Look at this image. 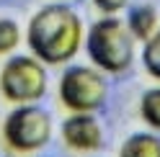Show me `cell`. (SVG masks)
I'll return each instance as SVG.
<instances>
[{
    "mask_svg": "<svg viewBox=\"0 0 160 157\" xmlns=\"http://www.w3.org/2000/svg\"><path fill=\"white\" fill-rule=\"evenodd\" d=\"M26 44L42 64H65L83 46V21L65 3L44 5L28 21Z\"/></svg>",
    "mask_w": 160,
    "mask_h": 157,
    "instance_id": "6da1fadb",
    "label": "cell"
},
{
    "mask_svg": "<svg viewBox=\"0 0 160 157\" xmlns=\"http://www.w3.org/2000/svg\"><path fill=\"white\" fill-rule=\"evenodd\" d=\"M142 64H145L147 75H152L155 80H160V28L142 46Z\"/></svg>",
    "mask_w": 160,
    "mask_h": 157,
    "instance_id": "30bf717a",
    "label": "cell"
},
{
    "mask_svg": "<svg viewBox=\"0 0 160 157\" xmlns=\"http://www.w3.org/2000/svg\"><path fill=\"white\" fill-rule=\"evenodd\" d=\"M93 3H96V8H98L101 13H106V16H116L119 11H124V8H127L129 0H93Z\"/></svg>",
    "mask_w": 160,
    "mask_h": 157,
    "instance_id": "7c38bea8",
    "label": "cell"
},
{
    "mask_svg": "<svg viewBox=\"0 0 160 157\" xmlns=\"http://www.w3.org/2000/svg\"><path fill=\"white\" fill-rule=\"evenodd\" d=\"M119 157H160V139L150 131L129 134L119 150Z\"/></svg>",
    "mask_w": 160,
    "mask_h": 157,
    "instance_id": "ba28073f",
    "label": "cell"
},
{
    "mask_svg": "<svg viewBox=\"0 0 160 157\" xmlns=\"http://www.w3.org/2000/svg\"><path fill=\"white\" fill-rule=\"evenodd\" d=\"M139 113L150 129L160 131V88H150L139 98Z\"/></svg>",
    "mask_w": 160,
    "mask_h": 157,
    "instance_id": "9c48e42d",
    "label": "cell"
},
{
    "mask_svg": "<svg viewBox=\"0 0 160 157\" xmlns=\"http://www.w3.org/2000/svg\"><path fill=\"white\" fill-rule=\"evenodd\" d=\"M52 139V116L36 103L16 106L3 121V142L18 155L39 152Z\"/></svg>",
    "mask_w": 160,
    "mask_h": 157,
    "instance_id": "3957f363",
    "label": "cell"
},
{
    "mask_svg": "<svg viewBox=\"0 0 160 157\" xmlns=\"http://www.w3.org/2000/svg\"><path fill=\"white\" fill-rule=\"evenodd\" d=\"M21 44V28L13 18H0V54H11Z\"/></svg>",
    "mask_w": 160,
    "mask_h": 157,
    "instance_id": "8fae6325",
    "label": "cell"
},
{
    "mask_svg": "<svg viewBox=\"0 0 160 157\" xmlns=\"http://www.w3.org/2000/svg\"><path fill=\"white\" fill-rule=\"evenodd\" d=\"M62 139L75 152H96L103 144V131L93 113H70L62 121Z\"/></svg>",
    "mask_w": 160,
    "mask_h": 157,
    "instance_id": "8992f818",
    "label": "cell"
},
{
    "mask_svg": "<svg viewBox=\"0 0 160 157\" xmlns=\"http://www.w3.org/2000/svg\"><path fill=\"white\" fill-rule=\"evenodd\" d=\"M85 52L96 67L119 75L134 59V36L129 34V28L122 18L103 16L88 31Z\"/></svg>",
    "mask_w": 160,
    "mask_h": 157,
    "instance_id": "7a4b0ae2",
    "label": "cell"
},
{
    "mask_svg": "<svg viewBox=\"0 0 160 157\" xmlns=\"http://www.w3.org/2000/svg\"><path fill=\"white\" fill-rule=\"evenodd\" d=\"M0 93L16 106L36 103L47 93V67L31 54L11 57L0 70Z\"/></svg>",
    "mask_w": 160,
    "mask_h": 157,
    "instance_id": "277c9868",
    "label": "cell"
},
{
    "mask_svg": "<svg viewBox=\"0 0 160 157\" xmlns=\"http://www.w3.org/2000/svg\"><path fill=\"white\" fill-rule=\"evenodd\" d=\"M127 28H129V34L134 36V41H147L150 36H152L158 31V11L152 5H134V8H129V16H127Z\"/></svg>",
    "mask_w": 160,
    "mask_h": 157,
    "instance_id": "52a82bcc",
    "label": "cell"
},
{
    "mask_svg": "<svg viewBox=\"0 0 160 157\" xmlns=\"http://www.w3.org/2000/svg\"><path fill=\"white\" fill-rule=\"evenodd\" d=\"M59 101L72 113H93L106 101L103 75L88 64H72L59 77Z\"/></svg>",
    "mask_w": 160,
    "mask_h": 157,
    "instance_id": "5b68a950",
    "label": "cell"
}]
</instances>
